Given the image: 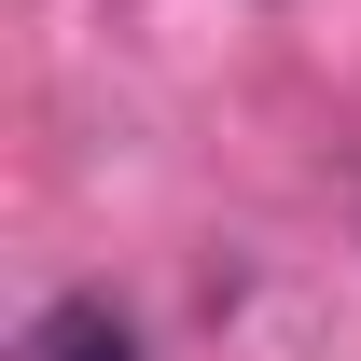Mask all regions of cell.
Segmentation results:
<instances>
[{"instance_id":"cell-1","label":"cell","mask_w":361,"mask_h":361,"mask_svg":"<svg viewBox=\"0 0 361 361\" xmlns=\"http://www.w3.org/2000/svg\"><path fill=\"white\" fill-rule=\"evenodd\" d=\"M28 361H139V319L111 306V292H56V306L28 319Z\"/></svg>"}]
</instances>
